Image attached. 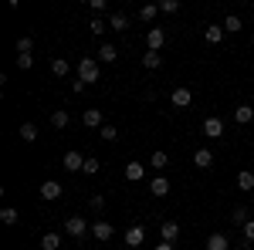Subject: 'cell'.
<instances>
[{
  "label": "cell",
  "instance_id": "1",
  "mask_svg": "<svg viewBox=\"0 0 254 250\" xmlns=\"http://www.w3.org/2000/svg\"><path fill=\"white\" fill-rule=\"evenodd\" d=\"M64 233H68V237H75V240H81L85 233H92V227H88V220H85V216H68V220H64Z\"/></svg>",
  "mask_w": 254,
  "mask_h": 250
},
{
  "label": "cell",
  "instance_id": "2",
  "mask_svg": "<svg viewBox=\"0 0 254 250\" xmlns=\"http://www.w3.org/2000/svg\"><path fill=\"white\" fill-rule=\"evenodd\" d=\"M78 81H85V85L98 81V58H85V61H78Z\"/></svg>",
  "mask_w": 254,
  "mask_h": 250
},
{
  "label": "cell",
  "instance_id": "3",
  "mask_svg": "<svg viewBox=\"0 0 254 250\" xmlns=\"http://www.w3.org/2000/svg\"><path fill=\"white\" fill-rule=\"evenodd\" d=\"M112 223H105V220H95V223H92V237H95L98 244H109V240H112Z\"/></svg>",
  "mask_w": 254,
  "mask_h": 250
},
{
  "label": "cell",
  "instance_id": "4",
  "mask_svg": "<svg viewBox=\"0 0 254 250\" xmlns=\"http://www.w3.org/2000/svg\"><path fill=\"white\" fill-rule=\"evenodd\" d=\"M142 244H146V230H142V227H129V230H126V247L129 250H136V247H142Z\"/></svg>",
  "mask_w": 254,
  "mask_h": 250
},
{
  "label": "cell",
  "instance_id": "5",
  "mask_svg": "<svg viewBox=\"0 0 254 250\" xmlns=\"http://www.w3.org/2000/svg\"><path fill=\"white\" fill-rule=\"evenodd\" d=\"M146 44H149V51H159V48L166 44V31H163V27H149V31H146Z\"/></svg>",
  "mask_w": 254,
  "mask_h": 250
},
{
  "label": "cell",
  "instance_id": "6",
  "mask_svg": "<svg viewBox=\"0 0 254 250\" xmlns=\"http://www.w3.org/2000/svg\"><path fill=\"white\" fill-rule=\"evenodd\" d=\"M61 166H64L68 173H78V169H85V155H81V152H64Z\"/></svg>",
  "mask_w": 254,
  "mask_h": 250
},
{
  "label": "cell",
  "instance_id": "7",
  "mask_svg": "<svg viewBox=\"0 0 254 250\" xmlns=\"http://www.w3.org/2000/svg\"><path fill=\"white\" fill-rule=\"evenodd\" d=\"M203 135H210V139H220V135H224V118L210 115L207 122H203Z\"/></svg>",
  "mask_w": 254,
  "mask_h": 250
},
{
  "label": "cell",
  "instance_id": "8",
  "mask_svg": "<svg viewBox=\"0 0 254 250\" xmlns=\"http://www.w3.org/2000/svg\"><path fill=\"white\" fill-rule=\"evenodd\" d=\"M170 101H173L176 108H187V105L193 101V92H190V88H173V95H170Z\"/></svg>",
  "mask_w": 254,
  "mask_h": 250
},
{
  "label": "cell",
  "instance_id": "9",
  "mask_svg": "<svg viewBox=\"0 0 254 250\" xmlns=\"http://www.w3.org/2000/svg\"><path fill=\"white\" fill-rule=\"evenodd\" d=\"M193 166L196 169H210V166H214V152H210V149H196L193 152Z\"/></svg>",
  "mask_w": 254,
  "mask_h": 250
},
{
  "label": "cell",
  "instance_id": "10",
  "mask_svg": "<svg viewBox=\"0 0 254 250\" xmlns=\"http://www.w3.org/2000/svg\"><path fill=\"white\" fill-rule=\"evenodd\" d=\"M58 196H61V183H55V179L41 183V200H58Z\"/></svg>",
  "mask_w": 254,
  "mask_h": 250
},
{
  "label": "cell",
  "instance_id": "11",
  "mask_svg": "<svg viewBox=\"0 0 254 250\" xmlns=\"http://www.w3.org/2000/svg\"><path fill=\"white\" fill-rule=\"evenodd\" d=\"M159 233H163V244H173L176 237H180V223H176V220H166V223L159 227Z\"/></svg>",
  "mask_w": 254,
  "mask_h": 250
},
{
  "label": "cell",
  "instance_id": "12",
  "mask_svg": "<svg viewBox=\"0 0 254 250\" xmlns=\"http://www.w3.org/2000/svg\"><path fill=\"white\" fill-rule=\"evenodd\" d=\"M81 122H85L88 129H102V108H85Z\"/></svg>",
  "mask_w": 254,
  "mask_h": 250
},
{
  "label": "cell",
  "instance_id": "13",
  "mask_svg": "<svg viewBox=\"0 0 254 250\" xmlns=\"http://www.w3.org/2000/svg\"><path fill=\"white\" fill-rule=\"evenodd\" d=\"M207 250H231V240L224 233H210L207 237Z\"/></svg>",
  "mask_w": 254,
  "mask_h": 250
},
{
  "label": "cell",
  "instance_id": "14",
  "mask_svg": "<svg viewBox=\"0 0 254 250\" xmlns=\"http://www.w3.org/2000/svg\"><path fill=\"white\" fill-rule=\"evenodd\" d=\"M234 122H237V125L254 122V108H251V105H237V108H234Z\"/></svg>",
  "mask_w": 254,
  "mask_h": 250
},
{
  "label": "cell",
  "instance_id": "15",
  "mask_svg": "<svg viewBox=\"0 0 254 250\" xmlns=\"http://www.w3.org/2000/svg\"><path fill=\"white\" fill-rule=\"evenodd\" d=\"M224 34H227V31H224V24H210L203 38H207V44H220V41H224Z\"/></svg>",
  "mask_w": 254,
  "mask_h": 250
},
{
  "label": "cell",
  "instance_id": "16",
  "mask_svg": "<svg viewBox=\"0 0 254 250\" xmlns=\"http://www.w3.org/2000/svg\"><path fill=\"white\" fill-rule=\"evenodd\" d=\"M142 176H146V166H142V162H129V166H126V179H129V183H139Z\"/></svg>",
  "mask_w": 254,
  "mask_h": 250
},
{
  "label": "cell",
  "instance_id": "17",
  "mask_svg": "<svg viewBox=\"0 0 254 250\" xmlns=\"http://www.w3.org/2000/svg\"><path fill=\"white\" fill-rule=\"evenodd\" d=\"M149 193H153V196H166V193H170V179H166V176H156V179L149 183Z\"/></svg>",
  "mask_w": 254,
  "mask_h": 250
},
{
  "label": "cell",
  "instance_id": "18",
  "mask_svg": "<svg viewBox=\"0 0 254 250\" xmlns=\"http://www.w3.org/2000/svg\"><path fill=\"white\" fill-rule=\"evenodd\" d=\"M51 75H55V78H68V75H71V64H68L64 58H55V61H51Z\"/></svg>",
  "mask_w": 254,
  "mask_h": 250
},
{
  "label": "cell",
  "instance_id": "19",
  "mask_svg": "<svg viewBox=\"0 0 254 250\" xmlns=\"http://www.w3.org/2000/svg\"><path fill=\"white\" fill-rule=\"evenodd\" d=\"M116 58H119L116 44H102V48H98V61H102V64H112Z\"/></svg>",
  "mask_w": 254,
  "mask_h": 250
},
{
  "label": "cell",
  "instance_id": "20",
  "mask_svg": "<svg viewBox=\"0 0 254 250\" xmlns=\"http://www.w3.org/2000/svg\"><path fill=\"white\" fill-rule=\"evenodd\" d=\"M58 247H61V237H58V233L48 230L44 237H41V250H58Z\"/></svg>",
  "mask_w": 254,
  "mask_h": 250
},
{
  "label": "cell",
  "instance_id": "21",
  "mask_svg": "<svg viewBox=\"0 0 254 250\" xmlns=\"http://www.w3.org/2000/svg\"><path fill=\"white\" fill-rule=\"evenodd\" d=\"M159 64H163V54H159V51H149V54H142V68H149V71H156Z\"/></svg>",
  "mask_w": 254,
  "mask_h": 250
},
{
  "label": "cell",
  "instance_id": "22",
  "mask_svg": "<svg viewBox=\"0 0 254 250\" xmlns=\"http://www.w3.org/2000/svg\"><path fill=\"white\" fill-rule=\"evenodd\" d=\"M109 27H112V31H126V27H129V17H126L122 10H116V14L109 17Z\"/></svg>",
  "mask_w": 254,
  "mask_h": 250
},
{
  "label": "cell",
  "instance_id": "23",
  "mask_svg": "<svg viewBox=\"0 0 254 250\" xmlns=\"http://www.w3.org/2000/svg\"><path fill=\"white\" fill-rule=\"evenodd\" d=\"M68 122H71V115H68L64 108H58V112H51V125H55V129H68Z\"/></svg>",
  "mask_w": 254,
  "mask_h": 250
},
{
  "label": "cell",
  "instance_id": "24",
  "mask_svg": "<svg viewBox=\"0 0 254 250\" xmlns=\"http://www.w3.org/2000/svg\"><path fill=\"white\" fill-rule=\"evenodd\" d=\"M0 220H3V223H7V227H17L20 213L14 210V206H3V210H0Z\"/></svg>",
  "mask_w": 254,
  "mask_h": 250
},
{
  "label": "cell",
  "instance_id": "25",
  "mask_svg": "<svg viewBox=\"0 0 254 250\" xmlns=\"http://www.w3.org/2000/svg\"><path fill=\"white\" fill-rule=\"evenodd\" d=\"M20 139H24V142H34V139H38V125H34V122H24V125H20Z\"/></svg>",
  "mask_w": 254,
  "mask_h": 250
},
{
  "label": "cell",
  "instance_id": "26",
  "mask_svg": "<svg viewBox=\"0 0 254 250\" xmlns=\"http://www.w3.org/2000/svg\"><path fill=\"white\" fill-rule=\"evenodd\" d=\"M149 166H153L156 173H159V169H166V166H170V155H166V152H153V159H149Z\"/></svg>",
  "mask_w": 254,
  "mask_h": 250
},
{
  "label": "cell",
  "instance_id": "27",
  "mask_svg": "<svg viewBox=\"0 0 254 250\" xmlns=\"http://www.w3.org/2000/svg\"><path fill=\"white\" fill-rule=\"evenodd\" d=\"M237 186H241V190H254V173L241 169V173H237Z\"/></svg>",
  "mask_w": 254,
  "mask_h": 250
},
{
  "label": "cell",
  "instance_id": "28",
  "mask_svg": "<svg viewBox=\"0 0 254 250\" xmlns=\"http://www.w3.org/2000/svg\"><path fill=\"white\" fill-rule=\"evenodd\" d=\"M156 14H159V3H146V7L139 10V20H146V24H149V20L156 17Z\"/></svg>",
  "mask_w": 254,
  "mask_h": 250
},
{
  "label": "cell",
  "instance_id": "29",
  "mask_svg": "<svg viewBox=\"0 0 254 250\" xmlns=\"http://www.w3.org/2000/svg\"><path fill=\"white\" fill-rule=\"evenodd\" d=\"M241 27H244V24H241V17H237V14H231V17L224 20V31H231V34H237Z\"/></svg>",
  "mask_w": 254,
  "mask_h": 250
},
{
  "label": "cell",
  "instance_id": "30",
  "mask_svg": "<svg viewBox=\"0 0 254 250\" xmlns=\"http://www.w3.org/2000/svg\"><path fill=\"white\" fill-rule=\"evenodd\" d=\"M31 48H34V38H17V54H31Z\"/></svg>",
  "mask_w": 254,
  "mask_h": 250
},
{
  "label": "cell",
  "instance_id": "31",
  "mask_svg": "<svg viewBox=\"0 0 254 250\" xmlns=\"http://www.w3.org/2000/svg\"><path fill=\"white\" fill-rule=\"evenodd\" d=\"M88 31H92V34H98V38H102V34H105V31H109V24H105V20H102V17H95V20H92V24H88Z\"/></svg>",
  "mask_w": 254,
  "mask_h": 250
},
{
  "label": "cell",
  "instance_id": "32",
  "mask_svg": "<svg viewBox=\"0 0 254 250\" xmlns=\"http://www.w3.org/2000/svg\"><path fill=\"white\" fill-rule=\"evenodd\" d=\"M234 223H248L251 220V213H248V206H234V216H231Z\"/></svg>",
  "mask_w": 254,
  "mask_h": 250
},
{
  "label": "cell",
  "instance_id": "33",
  "mask_svg": "<svg viewBox=\"0 0 254 250\" xmlns=\"http://www.w3.org/2000/svg\"><path fill=\"white\" fill-rule=\"evenodd\" d=\"M98 169H102V162H98V159H92V155H88V159H85V169H81V173H88V176H95Z\"/></svg>",
  "mask_w": 254,
  "mask_h": 250
},
{
  "label": "cell",
  "instance_id": "34",
  "mask_svg": "<svg viewBox=\"0 0 254 250\" xmlns=\"http://www.w3.org/2000/svg\"><path fill=\"white\" fill-rule=\"evenodd\" d=\"M102 139H105V142H116L119 129H116V125H102Z\"/></svg>",
  "mask_w": 254,
  "mask_h": 250
},
{
  "label": "cell",
  "instance_id": "35",
  "mask_svg": "<svg viewBox=\"0 0 254 250\" xmlns=\"http://www.w3.org/2000/svg\"><path fill=\"white\" fill-rule=\"evenodd\" d=\"M88 7H92L95 14H105V10H109V0H88Z\"/></svg>",
  "mask_w": 254,
  "mask_h": 250
},
{
  "label": "cell",
  "instance_id": "36",
  "mask_svg": "<svg viewBox=\"0 0 254 250\" xmlns=\"http://www.w3.org/2000/svg\"><path fill=\"white\" fill-rule=\"evenodd\" d=\"M159 10H163V14H176V10H180V3H176V0H163V3H159Z\"/></svg>",
  "mask_w": 254,
  "mask_h": 250
},
{
  "label": "cell",
  "instance_id": "37",
  "mask_svg": "<svg viewBox=\"0 0 254 250\" xmlns=\"http://www.w3.org/2000/svg\"><path fill=\"white\" fill-rule=\"evenodd\" d=\"M31 64H34V58H31V54H17V68H20V71H27Z\"/></svg>",
  "mask_w": 254,
  "mask_h": 250
},
{
  "label": "cell",
  "instance_id": "38",
  "mask_svg": "<svg viewBox=\"0 0 254 250\" xmlns=\"http://www.w3.org/2000/svg\"><path fill=\"white\" fill-rule=\"evenodd\" d=\"M88 203H92V210H105V196H92V200H88Z\"/></svg>",
  "mask_w": 254,
  "mask_h": 250
},
{
  "label": "cell",
  "instance_id": "39",
  "mask_svg": "<svg viewBox=\"0 0 254 250\" xmlns=\"http://www.w3.org/2000/svg\"><path fill=\"white\" fill-rule=\"evenodd\" d=\"M244 240H254V220L244 223Z\"/></svg>",
  "mask_w": 254,
  "mask_h": 250
},
{
  "label": "cell",
  "instance_id": "40",
  "mask_svg": "<svg viewBox=\"0 0 254 250\" xmlns=\"http://www.w3.org/2000/svg\"><path fill=\"white\" fill-rule=\"evenodd\" d=\"M156 250H173V244H156Z\"/></svg>",
  "mask_w": 254,
  "mask_h": 250
},
{
  "label": "cell",
  "instance_id": "41",
  "mask_svg": "<svg viewBox=\"0 0 254 250\" xmlns=\"http://www.w3.org/2000/svg\"><path fill=\"white\" fill-rule=\"evenodd\" d=\"M38 250H41V247H38Z\"/></svg>",
  "mask_w": 254,
  "mask_h": 250
}]
</instances>
